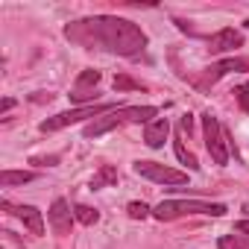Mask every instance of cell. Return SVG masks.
<instances>
[{
    "mask_svg": "<svg viewBox=\"0 0 249 249\" xmlns=\"http://www.w3.org/2000/svg\"><path fill=\"white\" fill-rule=\"evenodd\" d=\"M65 38L85 50H106V53H117L126 59L141 56L147 47L144 30L117 15H94V18L73 21L65 27Z\"/></svg>",
    "mask_w": 249,
    "mask_h": 249,
    "instance_id": "1",
    "label": "cell"
},
{
    "mask_svg": "<svg viewBox=\"0 0 249 249\" xmlns=\"http://www.w3.org/2000/svg\"><path fill=\"white\" fill-rule=\"evenodd\" d=\"M156 114H159L156 106H120V108L85 123L82 132H85V138H100V135H106V132H111L117 126H126V123H153Z\"/></svg>",
    "mask_w": 249,
    "mask_h": 249,
    "instance_id": "2",
    "label": "cell"
},
{
    "mask_svg": "<svg viewBox=\"0 0 249 249\" xmlns=\"http://www.w3.org/2000/svg\"><path fill=\"white\" fill-rule=\"evenodd\" d=\"M229 208L223 202H199V199H161L153 208L156 220H176V217H188V214H205V217H223Z\"/></svg>",
    "mask_w": 249,
    "mask_h": 249,
    "instance_id": "3",
    "label": "cell"
},
{
    "mask_svg": "<svg viewBox=\"0 0 249 249\" xmlns=\"http://www.w3.org/2000/svg\"><path fill=\"white\" fill-rule=\"evenodd\" d=\"M117 106L114 103H91V106H79V108H71V111H62V114H56V117H47V120H41V132H59V129H65V126H73V123H82V120H88V117H103V114H108V111H114Z\"/></svg>",
    "mask_w": 249,
    "mask_h": 249,
    "instance_id": "4",
    "label": "cell"
},
{
    "mask_svg": "<svg viewBox=\"0 0 249 249\" xmlns=\"http://www.w3.org/2000/svg\"><path fill=\"white\" fill-rule=\"evenodd\" d=\"M202 135H205V147H208V153H211V161L214 164H229V147H226V132H223V126H220V120L211 114V111H205L202 114Z\"/></svg>",
    "mask_w": 249,
    "mask_h": 249,
    "instance_id": "5",
    "label": "cell"
},
{
    "mask_svg": "<svg viewBox=\"0 0 249 249\" xmlns=\"http://www.w3.org/2000/svg\"><path fill=\"white\" fill-rule=\"evenodd\" d=\"M132 170L138 173V176H144V179H150V182H159V185H185L188 182V173H182V170H173V167H167V164H159V161H135L132 164Z\"/></svg>",
    "mask_w": 249,
    "mask_h": 249,
    "instance_id": "6",
    "label": "cell"
},
{
    "mask_svg": "<svg viewBox=\"0 0 249 249\" xmlns=\"http://www.w3.org/2000/svg\"><path fill=\"white\" fill-rule=\"evenodd\" d=\"M0 208H3L6 214H15L33 234H44V217H41V211L36 205H12L9 199H3V202H0Z\"/></svg>",
    "mask_w": 249,
    "mask_h": 249,
    "instance_id": "7",
    "label": "cell"
},
{
    "mask_svg": "<svg viewBox=\"0 0 249 249\" xmlns=\"http://www.w3.org/2000/svg\"><path fill=\"white\" fill-rule=\"evenodd\" d=\"M100 85V71H94V68H85L79 76H76V85H73V91H71V100L73 103H88V100H94V88ZM91 106V103H88Z\"/></svg>",
    "mask_w": 249,
    "mask_h": 249,
    "instance_id": "8",
    "label": "cell"
},
{
    "mask_svg": "<svg viewBox=\"0 0 249 249\" xmlns=\"http://www.w3.org/2000/svg\"><path fill=\"white\" fill-rule=\"evenodd\" d=\"M246 73L249 71V59H223V62H217V65H211L208 71H205V79L199 82V85H208V82H217L220 76H226V73Z\"/></svg>",
    "mask_w": 249,
    "mask_h": 249,
    "instance_id": "9",
    "label": "cell"
},
{
    "mask_svg": "<svg viewBox=\"0 0 249 249\" xmlns=\"http://www.w3.org/2000/svg\"><path fill=\"white\" fill-rule=\"evenodd\" d=\"M234 47H243V36L237 30H231V27H226V30H220V33H214L208 38V50L211 53H229Z\"/></svg>",
    "mask_w": 249,
    "mask_h": 249,
    "instance_id": "10",
    "label": "cell"
},
{
    "mask_svg": "<svg viewBox=\"0 0 249 249\" xmlns=\"http://www.w3.org/2000/svg\"><path fill=\"white\" fill-rule=\"evenodd\" d=\"M47 220H50V226H53L56 234H68V231H71V220H73L71 205H68L65 199H56V202L50 205V211H47Z\"/></svg>",
    "mask_w": 249,
    "mask_h": 249,
    "instance_id": "11",
    "label": "cell"
},
{
    "mask_svg": "<svg viewBox=\"0 0 249 249\" xmlns=\"http://www.w3.org/2000/svg\"><path fill=\"white\" fill-rule=\"evenodd\" d=\"M167 135H170V123H167V117H156L153 123H147V129H144V144H147L150 150H161Z\"/></svg>",
    "mask_w": 249,
    "mask_h": 249,
    "instance_id": "12",
    "label": "cell"
},
{
    "mask_svg": "<svg viewBox=\"0 0 249 249\" xmlns=\"http://www.w3.org/2000/svg\"><path fill=\"white\" fill-rule=\"evenodd\" d=\"M108 185H117V167L103 164L91 179V191H100V188H108Z\"/></svg>",
    "mask_w": 249,
    "mask_h": 249,
    "instance_id": "13",
    "label": "cell"
},
{
    "mask_svg": "<svg viewBox=\"0 0 249 249\" xmlns=\"http://www.w3.org/2000/svg\"><path fill=\"white\" fill-rule=\"evenodd\" d=\"M173 150H176V159H179L182 164H188V170H199V161H196V156L185 147L182 132H176V138H173Z\"/></svg>",
    "mask_w": 249,
    "mask_h": 249,
    "instance_id": "14",
    "label": "cell"
},
{
    "mask_svg": "<svg viewBox=\"0 0 249 249\" xmlns=\"http://www.w3.org/2000/svg\"><path fill=\"white\" fill-rule=\"evenodd\" d=\"M33 179H36V173H30V170H3V173H0V185H3V188L27 185V182H33Z\"/></svg>",
    "mask_w": 249,
    "mask_h": 249,
    "instance_id": "15",
    "label": "cell"
},
{
    "mask_svg": "<svg viewBox=\"0 0 249 249\" xmlns=\"http://www.w3.org/2000/svg\"><path fill=\"white\" fill-rule=\"evenodd\" d=\"M73 217L82 223V226H94L100 220V211L91 208V205H73Z\"/></svg>",
    "mask_w": 249,
    "mask_h": 249,
    "instance_id": "16",
    "label": "cell"
},
{
    "mask_svg": "<svg viewBox=\"0 0 249 249\" xmlns=\"http://www.w3.org/2000/svg\"><path fill=\"white\" fill-rule=\"evenodd\" d=\"M147 85H141L138 79H132V76H126V73H117L114 76V91H144Z\"/></svg>",
    "mask_w": 249,
    "mask_h": 249,
    "instance_id": "17",
    "label": "cell"
},
{
    "mask_svg": "<svg viewBox=\"0 0 249 249\" xmlns=\"http://www.w3.org/2000/svg\"><path fill=\"white\" fill-rule=\"evenodd\" d=\"M217 246H220V249H246V243H243L237 234H223V237L217 240Z\"/></svg>",
    "mask_w": 249,
    "mask_h": 249,
    "instance_id": "18",
    "label": "cell"
},
{
    "mask_svg": "<svg viewBox=\"0 0 249 249\" xmlns=\"http://www.w3.org/2000/svg\"><path fill=\"white\" fill-rule=\"evenodd\" d=\"M126 211H129V217H132V220H144L147 214H153L147 202H129V208H126Z\"/></svg>",
    "mask_w": 249,
    "mask_h": 249,
    "instance_id": "19",
    "label": "cell"
},
{
    "mask_svg": "<svg viewBox=\"0 0 249 249\" xmlns=\"http://www.w3.org/2000/svg\"><path fill=\"white\" fill-rule=\"evenodd\" d=\"M234 97H237V103H240V108L249 114V82L246 85H240L237 91H234Z\"/></svg>",
    "mask_w": 249,
    "mask_h": 249,
    "instance_id": "20",
    "label": "cell"
},
{
    "mask_svg": "<svg viewBox=\"0 0 249 249\" xmlns=\"http://www.w3.org/2000/svg\"><path fill=\"white\" fill-rule=\"evenodd\" d=\"M30 164H38V167H53V164H59V156H36V159H30Z\"/></svg>",
    "mask_w": 249,
    "mask_h": 249,
    "instance_id": "21",
    "label": "cell"
},
{
    "mask_svg": "<svg viewBox=\"0 0 249 249\" xmlns=\"http://www.w3.org/2000/svg\"><path fill=\"white\" fill-rule=\"evenodd\" d=\"M179 132H182V135H185V132H188V135L194 132V117H191V114H182V117H179Z\"/></svg>",
    "mask_w": 249,
    "mask_h": 249,
    "instance_id": "22",
    "label": "cell"
},
{
    "mask_svg": "<svg viewBox=\"0 0 249 249\" xmlns=\"http://www.w3.org/2000/svg\"><path fill=\"white\" fill-rule=\"evenodd\" d=\"M12 106H15V100H9V97H6V100H3V103H0V111H9V108H12Z\"/></svg>",
    "mask_w": 249,
    "mask_h": 249,
    "instance_id": "23",
    "label": "cell"
},
{
    "mask_svg": "<svg viewBox=\"0 0 249 249\" xmlns=\"http://www.w3.org/2000/svg\"><path fill=\"white\" fill-rule=\"evenodd\" d=\"M237 231H243V234H249V220H240V223H237Z\"/></svg>",
    "mask_w": 249,
    "mask_h": 249,
    "instance_id": "24",
    "label": "cell"
},
{
    "mask_svg": "<svg viewBox=\"0 0 249 249\" xmlns=\"http://www.w3.org/2000/svg\"><path fill=\"white\" fill-rule=\"evenodd\" d=\"M243 27H246V30H249V18H246V24H243Z\"/></svg>",
    "mask_w": 249,
    "mask_h": 249,
    "instance_id": "25",
    "label": "cell"
}]
</instances>
